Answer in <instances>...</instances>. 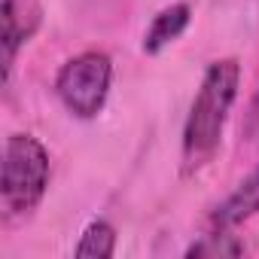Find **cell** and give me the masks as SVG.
I'll list each match as a JSON object with an SVG mask.
<instances>
[{
	"label": "cell",
	"mask_w": 259,
	"mask_h": 259,
	"mask_svg": "<svg viewBox=\"0 0 259 259\" xmlns=\"http://www.w3.org/2000/svg\"><path fill=\"white\" fill-rule=\"evenodd\" d=\"M186 25H189V7H186V4H174V7L162 10V13L153 19L150 31H147V37H144V52L159 55L168 43H174V40L186 31Z\"/></svg>",
	"instance_id": "8992f818"
},
{
	"label": "cell",
	"mask_w": 259,
	"mask_h": 259,
	"mask_svg": "<svg viewBox=\"0 0 259 259\" xmlns=\"http://www.w3.org/2000/svg\"><path fill=\"white\" fill-rule=\"evenodd\" d=\"M25 10L19 0H4V10H0V22H4V73L10 76L13 70V61H16V52L19 46L34 34L37 28V13H31L28 19H22Z\"/></svg>",
	"instance_id": "5b68a950"
},
{
	"label": "cell",
	"mask_w": 259,
	"mask_h": 259,
	"mask_svg": "<svg viewBox=\"0 0 259 259\" xmlns=\"http://www.w3.org/2000/svg\"><path fill=\"white\" fill-rule=\"evenodd\" d=\"M49 186V153L31 135H13L4 147V207L10 213H28L40 204Z\"/></svg>",
	"instance_id": "7a4b0ae2"
},
{
	"label": "cell",
	"mask_w": 259,
	"mask_h": 259,
	"mask_svg": "<svg viewBox=\"0 0 259 259\" xmlns=\"http://www.w3.org/2000/svg\"><path fill=\"white\" fill-rule=\"evenodd\" d=\"M253 213H259V168L238 183V189L213 210V226L217 229H232L244 220H250Z\"/></svg>",
	"instance_id": "277c9868"
},
{
	"label": "cell",
	"mask_w": 259,
	"mask_h": 259,
	"mask_svg": "<svg viewBox=\"0 0 259 259\" xmlns=\"http://www.w3.org/2000/svg\"><path fill=\"white\" fill-rule=\"evenodd\" d=\"M241 253H244V244L235 241L232 235H226V229H220V232L201 238L198 244H192L186 256H210V259H217V256H241Z\"/></svg>",
	"instance_id": "ba28073f"
},
{
	"label": "cell",
	"mask_w": 259,
	"mask_h": 259,
	"mask_svg": "<svg viewBox=\"0 0 259 259\" xmlns=\"http://www.w3.org/2000/svg\"><path fill=\"white\" fill-rule=\"evenodd\" d=\"M113 250H116V229L104 220L89 223L79 244H76V256H82V259L85 256L89 259H107V256H113Z\"/></svg>",
	"instance_id": "52a82bcc"
},
{
	"label": "cell",
	"mask_w": 259,
	"mask_h": 259,
	"mask_svg": "<svg viewBox=\"0 0 259 259\" xmlns=\"http://www.w3.org/2000/svg\"><path fill=\"white\" fill-rule=\"evenodd\" d=\"M110 79H113L110 58L104 52H82L61 67L55 92L73 116L92 119L104 110V101L110 95Z\"/></svg>",
	"instance_id": "3957f363"
},
{
	"label": "cell",
	"mask_w": 259,
	"mask_h": 259,
	"mask_svg": "<svg viewBox=\"0 0 259 259\" xmlns=\"http://www.w3.org/2000/svg\"><path fill=\"white\" fill-rule=\"evenodd\" d=\"M238 79H241V67L235 58H223V61H213L207 67L201 89L192 101L186 128H183V162H186V168H198L217 153L229 110L238 98Z\"/></svg>",
	"instance_id": "6da1fadb"
}]
</instances>
